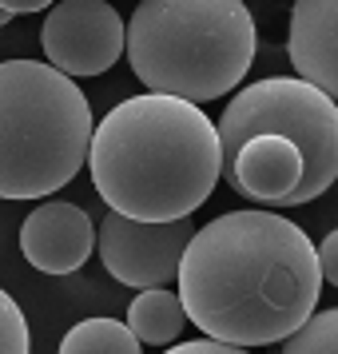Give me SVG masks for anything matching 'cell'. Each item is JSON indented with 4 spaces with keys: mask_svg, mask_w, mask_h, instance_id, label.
Segmentation results:
<instances>
[{
    "mask_svg": "<svg viewBox=\"0 0 338 354\" xmlns=\"http://www.w3.org/2000/svg\"><path fill=\"white\" fill-rule=\"evenodd\" d=\"M179 303L207 338L271 346L294 335L319 303L322 271L303 227L263 207L195 227L179 259Z\"/></svg>",
    "mask_w": 338,
    "mask_h": 354,
    "instance_id": "cell-1",
    "label": "cell"
},
{
    "mask_svg": "<svg viewBox=\"0 0 338 354\" xmlns=\"http://www.w3.org/2000/svg\"><path fill=\"white\" fill-rule=\"evenodd\" d=\"M88 171L108 211L131 219H183L223 176L219 131L191 100L144 92L92 128Z\"/></svg>",
    "mask_w": 338,
    "mask_h": 354,
    "instance_id": "cell-2",
    "label": "cell"
},
{
    "mask_svg": "<svg viewBox=\"0 0 338 354\" xmlns=\"http://www.w3.org/2000/svg\"><path fill=\"white\" fill-rule=\"evenodd\" d=\"M255 20L243 0H140L124 56L147 92L207 104L255 64Z\"/></svg>",
    "mask_w": 338,
    "mask_h": 354,
    "instance_id": "cell-3",
    "label": "cell"
},
{
    "mask_svg": "<svg viewBox=\"0 0 338 354\" xmlns=\"http://www.w3.org/2000/svg\"><path fill=\"white\" fill-rule=\"evenodd\" d=\"M80 84L40 60H0V199H44L76 179L92 144Z\"/></svg>",
    "mask_w": 338,
    "mask_h": 354,
    "instance_id": "cell-4",
    "label": "cell"
},
{
    "mask_svg": "<svg viewBox=\"0 0 338 354\" xmlns=\"http://www.w3.org/2000/svg\"><path fill=\"white\" fill-rule=\"evenodd\" d=\"M215 131H219L223 163H231L243 140L259 131H274L299 144L303 183L294 187L287 207L319 199L338 179V104L303 76H267L247 84L223 108Z\"/></svg>",
    "mask_w": 338,
    "mask_h": 354,
    "instance_id": "cell-5",
    "label": "cell"
},
{
    "mask_svg": "<svg viewBox=\"0 0 338 354\" xmlns=\"http://www.w3.org/2000/svg\"><path fill=\"white\" fill-rule=\"evenodd\" d=\"M195 235L191 215L183 219H131L120 211H108L96 231V247L104 259V271L124 287H167L179 271V259Z\"/></svg>",
    "mask_w": 338,
    "mask_h": 354,
    "instance_id": "cell-6",
    "label": "cell"
},
{
    "mask_svg": "<svg viewBox=\"0 0 338 354\" xmlns=\"http://www.w3.org/2000/svg\"><path fill=\"white\" fill-rule=\"evenodd\" d=\"M40 48L64 76H100L124 56V17L108 0H60L52 4Z\"/></svg>",
    "mask_w": 338,
    "mask_h": 354,
    "instance_id": "cell-7",
    "label": "cell"
},
{
    "mask_svg": "<svg viewBox=\"0 0 338 354\" xmlns=\"http://www.w3.org/2000/svg\"><path fill=\"white\" fill-rule=\"evenodd\" d=\"M92 247H96V223L88 219L84 207L64 203V199L32 207L28 219L20 223V251L44 274L80 271Z\"/></svg>",
    "mask_w": 338,
    "mask_h": 354,
    "instance_id": "cell-8",
    "label": "cell"
},
{
    "mask_svg": "<svg viewBox=\"0 0 338 354\" xmlns=\"http://www.w3.org/2000/svg\"><path fill=\"white\" fill-rule=\"evenodd\" d=\"M223 179L251 203L287 207L294 187L303 183V151L287 136L259 131L243 140L231 163H223Z\"/></svg>",
    "mask_w": 338,
    "mask_h": 354,
    "instance_id": "cell-9",
    "label": "cell"
},
{
    "mask_svg": "<svg viewBox=\"0 0 338 354\" xmlns=\"http://www.w3.org/2000/svg\"><path fill=\"white\" fill-rule=\"evenodd\" d=\"M287 56L303 80L338 104V0H294Z\"/></svg>",
    "mask_w": 338,
    "mask_h": 354,
    "instance_id": "cell-10",
    "label": "cell"
},
{
    "mask_svg": "<svg viewBox=\"0 0 338 354\" xmlns=\"http://www.w3.org/2000/svg\"><path fill=\"white\" fill-rule=\"evenodd\" d=\"M187 326V310L167 287H144L128 306V330L147 346H171Z\"/></svg>",
    "mask_w": 338,
    "mask_h": 354,
    "instance_id": "cell-11",
    "label": "cell"
},
{
    "mask_svg": "<svg viewBox=\"0 0 338 354\" xmlns=\"http://www.w3.org/2000/svg\"><path fill=\"white\" fill-rule=\"evenodd\" d=\"M60 354H144V342L115 319H84L60 342Z\"/></svg>",
    "mask_w": 338,
    "mask_h": 354,
    "instance_id": "cell-12",
    "label": "cell"
},
{
    "mask_svg": "<svg viewBox=\"0 0 338 354\" xmlns=\"http://www.w3.org/2000/svg\"><path fill=\"white\" fill-rule=\"evenodd\" d=\"M283 354H338V306L319 310L283 338Z\"/></svg>",
    "mask_w": 338,
    "mask_h": 354,
    "instance_id": "cell-13",
    "label": "cell"
},
{
    "mask_svg": "<svg viewBox=\"0 0 338 354\" xmlns=\"http://www.w3.org/2000/svg\"><path fill=\"white\" fill-rule=\"evenodd\" d=\"M32 338H28V319L20 303L0 287V354H28Z\"/></svg>",
    "mask_w": 338,
    "mask_h": 354,
    "instance_id": "cell-14",
    "label": "cell"
},
{
    "mask_svg": "<svg viewBox=\"0 0 338 354\" xmlns=\"http://www.w3.org/2000/svg\"><path fill=\"white\" fill-rule=\"evenodd\" d=\"M163 354H251V351L235 346V342H219V338H195V342H179Z\"/></svg>",
    "mask_w": 338,
    "mask_h": 354,
    "instance_id": "cell-15",
    "label": "cell"
},
{
    "mask_svg": "<svg viewBox=\"0 0 338 354\" xmlns=\"http://www.w3.org/2000/svg\"><path fill=\"white\" fill-rule=\"evenodd\" d=\"M314 255H319V271H322V279H326L330 287H338V227L319 243V247H314Z\"/></svg>",
    "mask_w": 338,
    "mask_h": 354,
    "instance_id": "cell-16",
    "label": "cell"
},
{
    "mask_svg": "<svg viewBox=\"0 0 338 354\" xmlns=\"http://www.w3.org/2000/svg\"><path fill=\"white\" fill-rule=\"evenodd\" d=\"M52 0H0V8L8 12V17H24V12H40V8H48Z\"/></svg>",
    "mask_w": 338,
    "mask_h": 354,
    "instance_id": "cell-17",
    "label": "cell"
},
{
    "mask_svg": "<svg viewBox=\"0 0 338 354\" xmlns=\"http://www.w3.org/2000/svg\"><path fill=\"white\" fill-rule=\"evenodd\" d=\"M8 20H12V17H8V12H4V8H0V28H4V24H8Z\"/></svg>",
    "mask_w": 338,
    "mask_h": 354,
    "instance_id": "cell-18",
    "label": "cell"
}]
</instances>
